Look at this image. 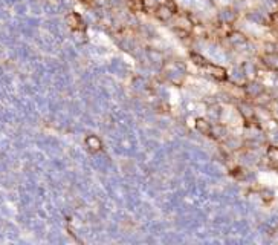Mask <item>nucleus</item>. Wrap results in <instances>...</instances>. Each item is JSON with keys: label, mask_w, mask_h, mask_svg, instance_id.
<instances>
[{"label": "nucleus", "mask_w": 278, "mask_h": 245, "mask_svg": "<svg viewBox=\"0 0 278 245\" xmlns=\"http://www.w3.org/2000/svg\"><path fill=\"white\" fill-rule=\"evenodd\" d=\"M205 69L211 74V75H212L214 78L219 80V81H225V80L228 78V72H226V69L222 68V66L211 65V63H208V65L205 66Z\"/></svg>", "instance_id": "nucleus-1"}, {"label": "nucleus", "mask_w": 278, "mask_h": 245, "mask_svg": "<svg viewBox=\"0 0 278 245\" xmlns=\"http://www.w3.org/2000/svg\"><path fill=\"white\" fill-rule=\"evenodd\" d=\"M176 14V11L173 8H170L168 5H165V3H160L157 8H156V11H155V16L159 19V20H168V19H171Z\"/></svg>", "instance_id": "nucleus-2"}, {"label": "nucleus", "mask_w": 278, "mask_h": 245, "mask_svg": "<svg viewBox=\"0 0 278 245\" xmlns=\"http://www.w3.org/2000/svg\"><path fill=\"white\" fill-rule=\"evenodd\" d=\"M68 23L75 31H83L84 29V22H83V19H81V16L78 13H70L68 16Z\"/></svg>", "instance_id": "nucleus-3"}, {"label": "nucleus", "mask_w": 278, "mask_h": 245, "mask_svg": "<svg viewBox=\"0 0 278 245\" xmlns=\"http://www.w3.org/2000/svg\"><path fill=\"white\" fill-rule=\"evenodd\" d=\"M86 146H87L92 152H98L103 149V143L98 136H95V135H89L87 138H86Z\"/></svg>", "instance_id": "nucleus-4"}, {"label": "nucleus", "mask_w": 278, "mask_h": 245, "mask_svg": "<svg viewBox=\"0 0 278 245\" xmlns=\"http://www.w3.org/2000/svg\"><path fill=\"white\" fill-rule=\"evenodd\" d=\"M266 156H267V161L271 163V166H272L274 169H278V147H277V146L267 147Z\"/></svg>", "instance_id": "nucleus-5"}, {"label": "nucleus", "mask_w": 278, "mask_h": 245, "mask_svg": "<svg viewBox=\"0 0 278 245\" xmlns=\"http://www.w3.org/2000/svg\"><path fill=\"white\" fill-rule=\"evenodd\" d=\"M196 129L203 135H211L212 133V127L205 118H197L196 120Z\"/></svg>", "instance_id": "nucleus-6"}, {"label": "nucleus", "mask_w": 278, "mask_h": 245, "mask_svg": "<svg viewBox=\"0 0 278 245\" xmlns=\"http://www.w3.org/2000/svg\"><path fill=\"white\" fill-rule=\"evenodd\" d=\"M229 40L232 41V43L235 45H242V43H246V37L242 34V33H232V34H229Z\"/></svg>", "instance_id": "nucleus-7"}, {"label": "nucleus", "mask_w": 278, "mask_h": 245, "mask_svg": "<svg viewBox=\"0 0 278 245\" xmlns=\"http://www.w3.org/2000/svg\"><path fill=\"white\" fill-rule=\"evenodd\" d=\"M191 60L194 61L197 66H202V68H205V66L208 65L207 58H203V57H202V56H199V54H191Z\"/></svg>", "instance_id": "nucleus-8"}, {"label": "nucleus", "mask_w": 278, "mask_h": 245, "mask_svg": "<svg viewBox=\"0 0 278 245\" xmlns=\"http://www.w3.org/2000/svg\"><path fill=\"white\" fill-rule=\"evenodd\" d=\"M274 17H275V19H277V20H278V13H277V14H275V16H274Z\"/></svg>", "instance_id": "nucleus-9"}]
</instances>
